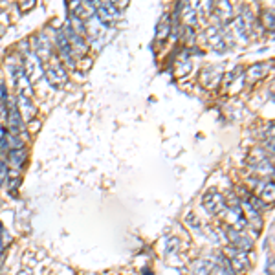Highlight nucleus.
Returning a JSON list of instances; mask_svg holds the SVG:
<instances>
[{
    "instance_id": "nucleus-1",
    "label": "nucleus",
    "mask_w": 275,
    "mask_h": 275,
    "mask_svg": "<svg viewBox=\"0 0 275 275\" xmlns=\"http://www.w3.org/2000/svg\"><path fill=\"white\" fill-rule=\"evenodd\" d=\"M48 62H50V64H46V68L42 70V74L46 76L48 82L52 84V86H54V88H61L62 84L68 81L66 70H64V66H62L61 62H59V59H55V57H52Z\"/></svg>"
},
{
    "instance_id": "nucleus-2",
    "label": "nucleus",
    "mask_w": 275,
    "mask_h": 275,
    "mask_svg": "<svg viewBox=\"0 0 275 275\" xmlns=\"http://www.w3.org/2000/svg\"><path fill=\"white\" fill-rule=\"evenodd\" d=\"M224 257L227 259V262H229V266L233 268V272L237 274H244V272H248V268H249V257H248L246 251H241V249H237V248L233 246H227L224 251Z\"/></svg>"
},
{
    "instance_id": "nucleus-3",
    "label": "nucleus",
    "mask_w": 275,
    "mask_h": 275,
    "mask_svg": "<svg viewBox=\"0 0 275 275\" xmlns=\"http://www.w3.org/2000/svg\"><path fill=\"white\" fill-rule=\"evenodd\" d=\"M202 204H204V207H206V211L209 215H220L226 211V198L219 191H215V189H211V191H207L204 194Z\"/></svg>"
},
{
    "instance_id": "nucleus-4",
    "label": "nucleus",
    "mask_w": 275,
    "mask_h": 275,
    "mask_svg": "<svg viewBox=\"0 0 275 275\" xmlns=\"http://www.w3.org/2000/svg\"><path fill=\"white\" fill-rule=\"evenodd\" d=\"M224 233L227 235V241H229V246L237 248V249H241V251H249L251 248H253V241L246 237V235H242L239 229H235L231 226H224Z\"/></svg>"
},
{
    "instance_id": "nucleus-5",
    "label": "nucleus",
    "mask_w": 275,
    "mask_h": 275,
    "mask_svg": "<svg viewBox=\"0 0 275 275\" xmlns=\"http://www.w3.org/2000/svg\"><path fill=\"white\" fill-rule=\"evenodd\" d=\"M31 42H33L35 57L41 62H48V59H52V42H50L48 35L41 31L39 35H35Z\"/></svg>"
},
{
    "instance_id": "nucleus-6",
    "label": "nucleus",
    "mask_w": 275,
    "mask_h": 275,
    "mask_svg": "<svg viewBox=\"0 0 275 275\" xmlns=\"http://www.w3.org/2000/svg\"><path fill=\"white\" fill-rule=\"evenodd\" d=\"M94 7H96V17L103 22L105 26H109L110 22L119 19V9L114 2H96Z\"/></svg>"
},
{
    "instance_id": "nucleus-7",
    "label": "nucleus",
    "mask_w": 275,
    "mask_h": 275,
    "mask_svg": "<svg viewBox=\"0 0 275 275\" xmlns=\"http://www.w3.org/2000/svg\"><path fill=\"white\" fill-rule=\"evenodd\" d=\"M55 41H57V48H59V54L62 55V59L66 61L68 66H76V55L70 48V42L66 39V33H64V29H59L57 31V37H55Z\"/></svg>"
},
{
    "instance_id": "nucleus-8",
    "label": "nucleus",
    "mask_w": 275,
    "mask_h": 275,
    "mask_svg": "<svg viewBox=\"0 0 275 275\" xmlns=\"http://www.w3.org/2000/svg\"><path fill=\"white\" fill-rule=\"evenodd\" d=\"M22 70H24V74H26V77L29 79V82H35L39 77L42 76V64L41 61L35 57L33 54H29L28 52L26 55V61H24V66H22Z\"/></svg>"
},
{
    "instance_id": "nucleus-9",
    "label": "nucleus",
    "mask_w": 275,
    "mask_h": 275,
    "mask_svg": "<svg viewBox=\"0 0 275 275\" xmlns=\"http://www.w3.org/2000/svg\"><path fill=\"white\" fill-rule=\"evenodd\" d=\"M7 127H9V136H19L22 127V116L19 112V107L9 101L7 105Z\"/></svg>"
},
{
    "instance_id": "nucleus-10",
    "label": "nucleus",
    "mask_w": 275,
    "mask_h": 275,
    "mask_svg": "<svg viewBox=\"0 0 275 275\" xmlns=\"http://www.w3.org/2000/svg\"><path fill=\"white\" fill-rule=\"evenodd\" d=\"M241 207H242V213L246 215L244 219H246V222L249 220V224L253 226L255 224V233H259L262 229V217H261V213L255 209L253 206H249L248 202H244V204H241Z\"/></svg>"
},
{
    "instance_id": "nucleus-11",
    "label": "nucleus",
    "mask_w": 275,
    "mask_h": 275,
    "mask_svg": "<svg viewBox=\"0 0 275 275\" xmlns=\"http://www.w3.org/2000/svg\"><path fill=\"white\" fill-rule=\"evenodd\" d=\"M207 41H209V44H211V48L217 50V52H224L226 50V41H224V33L220 31L217 26H211L209 29H207Z\"/></svg>"
},
{
    "instance_id": "nucleus-12",
    "label": "nucleus",
    "mask_w": 275,
    "mask_h": 275,
    "mask_svg": "<svg viewBox=\"0 0 275 275\" xmlns=\"http://www.w3.org/2000/svg\"><path fill=\"white\" fill-rule=\"evenodd\" d=\"M178 11L182 13V17H184L186 26L196 24V4H192V2H184L182 6H178Z\"/></svg>"
},
{
    "instance_id": "nucleus-13",
    "label": "nucleus",
    "mask_w": 275,
    "mask_h": 275,
    "mask_svg": "<svg viewBox=\"0 0 275 275\" xmlns=\"http://www.w3.org/2000/svg\"><path fill=\"white\" fill-rule=\"evenodd\" d=\"M270 66H272V64H266V62H259V64H253L251 68L248 70L246 81L248 82H255V81H259V79H262V77L266 76V72L270 70Z\"/></svg>"
},
{
    "instance_id": "nucleus-14",
    "label": "nucleus",
    "mask_w": 275,
    "mask_h": 275,
    "mask_svg": "<svg viewBox=\"0 0 275 275\" xmlns=\"http://www.w3.org/2000/svg\"><path fill=\"white\" fill-rule=\"evenodd\" d=\"M213 13L220 19V22H227L233 17V6L229 2H217L213 4Z\"/></svg>"
},
{
    "instance_id": "nucleus-15",
    "label": "nucleus",
    "mask_w": 275,
    "mask_h": 275,
    "mask_svg": "<svg viewBox=\"0 0 275 275\" xmlns=\"http://www.w3.org/2000/svg\"><path fill=\"white\" fill-rule=\"evenodd\" d=\"M26 158H28V152L24 147H21V149H11V151L7 152V164H11L13 167L24 165Z\"/></svg>"
},
{
    "instance_id": "nucleus-16",
    "label": "nucleus",
    "mask_w": 275,
    "mask_h": 275,
    "mask_svg": "<svg viewBox=\"0 0 275 275\" xmlns=\"http://www.w3.org/2000/svg\"><path fill=\"white\" fill-rule=\"evenodd\" d=\"M171 31V17L169 15H162L158 26H156V41H165Z\"/></svg>"
},
{
    "instance_id": "nucleus-17",
    "label": "nucleus",
    "mask_w": 275,
    "mask_h": 275,
    "mask_svg": "<svg viewBox=\"0 0 275 275\" xmlns=\"http://www.w3.org/2000/svg\"><path fill=\"white\" fill-rule=\"evenodd\" d=\"M220 79V68H206L202 72V81L206 86H215Z\"/></svg>"
},
{
    "instance_id": "nucleus-18",
    "label": "nucleus",
    "mask_w": 275,
    "mask_h": 275,
    "mask_svg": "<svg viewBox=\"0 0 275 275\" xmlns=\"http://www.w3.org/2000/svg\"><path fill=\"white\" fill-rule=\"evenodd\" d=\"M19 103H21V116H24L26 121H31V117L35 114V107L31 105V99H26V97H19Z\"/></svg>"
},
{
    "instance_id": "nucleus-19",
    "label": "nucleus",
    "mask_w": 275,
    "mask_h": 275,
    "mask_svg": "<svg viewBox=\"0 0 275 275\" xmlns=\"http://www.w3.org/2000/svg\"><path fill=\"white\" fill-rule=\"evenodd\" d=\"M259 191H261V196H262V202H272L274 200V182L270 180V182H264L261 187H257Z\"/></svg>"
},
{
    "instance_id": "nucleus-20",
    "label": "nucleus",
    "mask_w": 275,
    "mask_h": 275,
    "mask_svg": "<svg viewBox=\"0 0 275 275\" xmlns=\"http://www.w3.org/2000/svg\"><path fill=\"white\" fill-rule=\"evenodd\" d=\"M165 253L167 255L180 253V239L178 237H169V239L165 241Z\"/></svg>"
},
{
    "instance_id": "nucleus-21",
    "label": "nucleus",
    "mask_w": 275,
    "mask_h": 275,
    "mask_svg": "<svg viewBox=\"0 0 275 275\" xmlns=\"http://www.w3.org/2000/svg\"><path fill=\"white\" fill-rule=\"evenodd\" d=\"M191 70V61L187 59V52L182 54V61H178V66H176V76L178 77H184Z\"/></svg>"
},
{
    "instance_id": "nucleus-22",
    "label": "nucleus",
    "mask_w": 275,
    "mask_h": 275,
    "mask_svg": "<svg viewBox=\"0 0 275 275\" xmlns=\"http://www.w3.org/2000/svg\"><path fill=\"white\" fill-rule=\"evenodd\" d=\"M191 274H192V275H211V272H209V264H207L206 261H196V262H192Z\"/></svg>"
},
{
    "instance_id": "nucleus-23",
    "label": "nucleus",
    "mask_w": 275,
    "mask_h": 275,
    "mask_svg": "<svg viewBox=\"0 0 275 275\" xmlns=\"http://www.w3.org/2000/svg\"><path fill=\"white\" fill-rule=\"evenodd\" d=\"M211 13H213V4L211 2H200V4H196V17L207 19Z\"/></svg>"
},
{
    "instance_id": "nucleus-24",
    "label": "nucleus",
    "mask_w": 275,
    "mask_h": 275,
    "mask_svg": "<svg viewBox=\"0 0 275 275\" xmlns=\"http://www.w3.org/2000/svg\"><path fill=\"white\" fill-rule=\"evenodd\" d=\"M182 42L186 46H192V42H194V29L191 26H186V31L182 33Z\"/></svg>"
},
{
    "instance_id": "nucleus-25",
    "label": "nucleus",
    "mask_w": 275,
    "mask_h": 275,
    "mask_svg": "<svg viewBox=\"0 0 275 275\" xmlns=\"http://www.w3.org/2000/svg\"><path fill=\"white\" fill-rule=\"evenodd\" d=\"M262 21H264V26L268 28L270 31H274V13L272 11H266L262 15Z\"/></svg>"
},
{
    "instance_id": "nucleus-26",
    "label": "nucleus",
    "mask_w": 275,
    "mask_h": 275,
    "mask_svg": "<svg viewBox=\"0 0 275 275\" xmlns=\"http://www.w3.org/2000/svg\"><path fill=\"white\" fill-rule=\"evenodd\" d=\"M7 180V165L0 162V186Z\"/></svg>"
},
{
    "instance_id": "nucleus-27",
    "label": "nucleus",
    "mask_w": 275,
    "mask_h": 275,
    "mask_svg": "<svg viewBox=\"0 0 275 275\" xmlns=\"http://www.w3.org/2000/svg\"><path fill=\"white\" fill-rule=\"evenodd\" d=\"M33 6H35L33 0H26L24 4H21V11H28V9H31Z\"/></svg>"
},
{
    "instance_id": "nucleus-28",
    "label": "nucleus",
    "mask_w": 275,
    "mask_h": 275,
    "mask_svg": "<svg viewBox=\"0 0 275 275\" xmlns=\"http://www.w3.org/2000/svg\"><path fill=\"white\" fill-rule=\"evenodd\" d=\"M29 129H31V132H37L39 129H41V121H35V125L29 123Z\"/></svg>"
},
{
    "instance_id": "nucleus-29",
    "label": "nucleus",
    "mask_w": 275,
    "mask_h": 275,
    "mask_svg": "<svg viewBox=\"0 0 275 275\" xmlns=\"http://www.w3.org/2000/svg\"><path fill=\"white\" fill-rule=\"evenodd\" d=\"M2 251H4V242H2V237H0V257H2Z\"/></svg>"
},
{
    "instance_id": "nucleus-30",
    "label": "nucleus",
    "mask_w": 275,
    "mask_h": 275,
    "mask_svg": "<svg viewBox=\"0 0 275 275\" xmlns=\"http://www.w3.org/2000/svg\"><path fill=\"white\" fill-rule=\"evenodd\" d=\"M2 233H4V227H2V224H0V237H2Z\"/></svg>"
},
{
    "instance_id": "nucleus-31",
    "label": "nucleus",
    "mask_w": 275,
    "mask_h": 275,
    "mask_svg": "<svg viewBox=\"0 0 275 275\" xmlns=\"http://www.w3.org/2000/svg\"><path fill=\"white\" fill-rule=\"evenodd\" d=\"M4 33V26H2V24H0V35Z\"/></svg>"
}]
</instances>
